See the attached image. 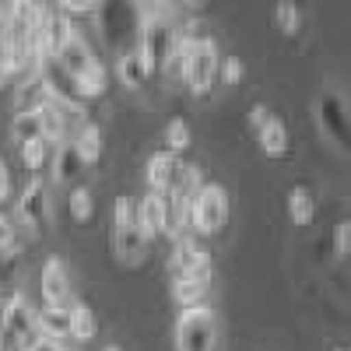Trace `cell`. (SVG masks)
<instances>
[{"label": "cell", "instance_id": "4", "mask_svg": "<svg viewBox=\"0 0 351 351\" xmlns=\"http://www.w3.org/2000/svg\"><path fill=\"white\" fill-rule=\"evenodd\" d=\"M316 123L324 130V137L341 152H351V109L337 88H327L316 99Z\"/></svg>", "mask_w": 351, "mask_h": 351}, {"label": "cell", "instance_id": "24", "mask_svg": "<svg viewBox=\"0 0 351 351\" xmlns=\"http://www.w3.org/2000/svg\"><path fill=\"white\" fill-rule=\"evenodd\" d=\"M18 155H21V165L32 172V176H39L46 165H49V155H53V144H46L43 137L39 141H28V144H21L18 148Z\"/></svg>", "mask_w": 351, "mask_h": 351}, {"label": "cell", "instance_id": "3", "mask_svg": "<svg viewBox=\"0 0 351 351\" xmlns=\"http://www.w3.org/2000/svg\"><path fill=\"white\" fill-rule=\"evenodd\" d=\"M228 221V193L221 183H200L190 197V232L197 236H215Z\"/></svg>", "mask_w": 351, "mask_h": 351}, {"label": "cell", "instance_id": "13", "mask_svg": "<svg viewBox=\"0 0 351 351\" xmlns=\"http://www.w3.org/2000/svg\"><path fill=\"white\" fill-rule=\"evenodd\" d=\"M109 250L116 260H123V263H141L144 253H148V239L141 236L137 228H116L109 232Z\"/></svg>", "mask_w": 351, "mask_h": 351}, {"label": "cell", "instance_id": "38", "mask_svg": "<svg viewBox=\"0 0 351 351\" xmlns=\"http://www.w3.org/2000/svg\"><path fill=\"white\" fill-rule=\"evenodd\" d=\"M28 351H67V344H60V341H46V337H39Z\"/></svg>", "mask_w": 351, "mask_h": 351}, {"label": "cell", "instance_id": "29", "mask_svg": "<svg viewBox=\"0 0 351 351\" xmlns=\"http://www.w3.org/2000/svg\"><path fill=\"white\" fill-rule=\"evenodd\" d=\"M190 148V127H186V120H169V127H165V152H172V155H183Z\"/></svg>", "mask_w": 351, "mask_h": 351}, {"label": "cell", "instance_id": "28", "mask_svg": "<svg viewBox=\"0 0 351 351\" xmlns=\"http://www.w3.org/2000/svg\"><path fill=\"white\" fill-rule=\"evenodd\" d=\"M274 25L281 28L285 36H299V28H302V11L295 0H278V8H274Z\"/></svg>", "mask_w": 351, "mask_h": 351}, {"label": "cell", "instance_id": "12", "mask_svg": "<svg viewBox=\"0 0 351 351\" xmlns=\"http://www.w3.org/2000/svg\"><path fill=\"white\" fill-rule=\"evenodd\" d=\"M36 330L46 341H71V309L67 306H43L36 309Z\"/></svg>", "mask_w": 351, "mask_h": 351}, {"label": "cell", "instance_id": "14", "mask_svg": "<svg viewBox=\"0 0 351 351\" xmlns=\"http://www.w3.org/2000/svg\"><path fill=\"white\" fill-rule=\"evenodd\" d=\"M116 77H120V84H123V88H130V92L144 88V81L152 77V67L144 64V56H141V49H137V46H134V49H127V53H120V60H116Z\"/></svg>", "mask_w": 351, "mask_h": 351}, {"label": "cell", "instance_id": "23", "mask_svg": "<svg viewBox=\"0 0 351 351\" xmlns=\"http://www.w3.org/2000/svg\"><path fill=\"white\" fill-rule=\"evenodd\" d=\"M67 309H71V341L88 344L95 337V316H92V309H88L84 302H71Z\"/></svg>", "mask_w": 351, "mask_h": 351}, {"label": "cell", "instance_id": "32", "mask_svg": "<svg viewBox=\"0 0 351 351\" xmlns=\"http://www.w3.org/2000/svg\"><path fill=\"white\" fill-rule=\"evenodd\" d=\"M243 74H246V67H243L239 56H221V64H218V77H221V84H239Z\"/></svg>", "mask_w": 351, "mask_h": 351}, {"label": "cell", "instance_id": "7", "mask_svg": "<svg viewBox=\"0 0 351 351\" xmlns=\"http://www.w3.org/2000/svg\"><path fill=\"white\" fill-rule=\"evenodd\" d=\"M18 218H21L25 232H32L36 239L46 236L53 211H49V190H46V183L39 180V176H32V180L25 183L21 197H18Z\"/></svg>", "mask_w": 351, "mask_h": 351}, {"label": "cell", "instance_id": "17", "mask_svg": "<svg viewBox=\"0 0 351 351\" xmlns=\"http://www.w3.org/2000/svg\"><path fill=\"white\" fill-rule=\"evenodd\" d=\"M49 165H53V180H56V183H74L77 176H81V169H84V162L77 158V152H74L71 141L56 144L53 155H49Z\"/></svg>", "mask_w": 351, "mask_h": 351}, {"label": "cell", "instance_id": "18", "mask_svg": "<svg viewBox=\"0 0 351 351\" xmlns=\"http://www.w3.org/2000/svg\"><path fill=\"white\" fill-rule=\"evenodd\" d=\"M71 144H74V152H77V158H81L84 165H95V162L102 158V130H99L95 123L84 120V123L74 130Z\"/></svg>", "mask_w": 351, "mask_h": 351}, {"label": "cell", "instance_id": "25", "mask_svg": "<svg viewBox=\"0 0 351 351\" xmlns=\"http://www.w3.org/2000/svg\"><path fill=\"white\" fill-rule=\"evenodd\" d=\"M77 88H81V95H84V102L88 99H99V95H106V88H109V71H106V64H92L81 77H77Z\"/></svg>", "mask_w": 351, "mask_h": 351}, {"label": "cell", "instance_id": "31", "mask_svg": "<svg viewBox=\"0 0 351 351\" xmlns=\"http://www.w3.org/2000/svg\"><path fill=\"white\" fill-rule=\"evenodd\" d=\"M18 253V228L8 215H0V256H14Z\"/></svg>", "mask_w": 351, "mask_h": 351}, {"label": "cell", "instance_id": "34", "mask_svg": "<svg viewBox=\"0 0 351 351\" xmlns=\"http://www.w3.org/2000/svg\"><path fill=\"white\" fill-rule=\"evenodd\" d=\"M49 4L64 14H88V11L99 8V0H49Z\"/></svg>", "mask_w": 351, "mask_h": 351}, {"label": "cell", "instance_id": "26", "mask_svg": "<svg viewBox=\"0 0 351 351\" xmlns=\"http://www.w3.org/2000/svg\"><path fill=\"white\" fill-rule=\"evenodd\" d=\"M43 137V127H39V112H14L11 120V141L18 144H28V141H39Z\"/></svg>", "mask_w": 351, "mask_h": 351}, {"label": "cell", "instance_id": "40", "mask_svg": "<svg viewBox=\"0 0 351 351\" xmlns=\"http://www.w3.org/2000/svg\"><path fill=\"white\" fill-rule=\"evenodd\" d=\"M0 319H4V299H0Z\"/></svg>", "mask_w": 351, "mask_h": 351}, {"label": "cell", "instance_id": "22", "mask_svg": "<svg viewBox=\"0 0 351 351\" xmlns=\"http://www.w3.org/2000/svg\"><path fill=\"white\" fill-rule=\"evenodd\" d=\"M288 218L295 225H313V218H316V197L306 186H291L288 190Z\"/></svg>", "mask_w": 351, "mask_h": 351}, {"label": "cell", "instance_id": "35", "mask_svg": "<svg viewBox=\"0 0 351 351\" xmlns=\"http://www.w3.org/2000/svg\"><path fill=\"white\" fill-rule=\"evenodd\" d=\"M14 274H18V253L14 256H0V288L11 285Z\"/></svg>", "mask_w": 351, "mask_h": 351}, {"label": "cell", "instance_id": "11", "mask_svg": "<svg viewBox=\"0 0 351 351\" xmlns=\"http://www.w3.org/2000/svg\"><path fill=\"white\" fill-rule=\"evenodd\" d=\"M137 232L148 243L165 232V197L162 193H144L137 200Z\"/></svg>", "mask_w": 351, "mask_h": 351}, {"label": "cell", "instance_id": "2", "mask_svg": "<svg viewBox=\"0 0 351 351\" xmlns=\"http://www.w3.org/2000/svg\"><path fill=\"white\" fill-rule=\"evenodd\" d=\"M218 348V319L211 306L183 309L176 319V351H215Z\"/></svg>", "mask_w": 351, "mask_h": 351}, {"label": "cell", "instance_id": "20", "mask_svg": "<svg viewBox=\"0 0 351 351\" xmlns=\"http://www.w3.org/2000/svg\"><path fill=\"white\" fill-rule=\"evenodd\" d=\"M49 102V92H46V84L39 74H28L21 84H18V92H14V109L18 112H36L39 106Z\"/></svg>", "mask_w": 351, "mask_h": 351}, {"label": "cell", "instance_id": "15", "mask_svg": "<svg viewBox=\"0 0 351 351\" xmlns=\"http://www.w3.org/2000/svg\"><path fill=\"white\" fill-rule=\"evenodd\" d=\"M49 60H56V64H60V67H64L71 77H81L88 67L95 64V53L88 49V43H84L81 36H74V39H71V43H67L60 53H56V56H49Z\"/></svg>", "mask_w": 351, "mask_h": 351}, {"label": "cell", "instance_id": "33", "mask_svg": "<svg viewBox=\"0 0 351 351\" xmlns=\"http://www.w3.org/2000/svg\"><path fill=\"white\" fill-rule=\"evenodd\" d=\"M334 256L351 263V221H341L334 228Z\"/></svg>", "mask_w": 351, "mask_h": 351}, {"label": "cell", "instance_id": "30", "mask_svg": "<svg viewBox=\"0 0 351 351\" xmlns=\"http://www.w3.org/2000/svg\"><path fill=\"white\" fill-rule=\"evenodd\" d=\"M8 77H14V43L8 36V28L0 25V88L8 84Z\"/></svg>", "mask_w": 351, "mask_h": 351}, {"label": "cell", "instance_id": "1", "mask_svg": "<svg viewBox=\"0 0 351 351\" xmlns=\"http://www.w3.org/2000/svg\"><path fill=\"white\" fill-rule=\"evenodd\" d=\"M99 28L102 39L112 49H134L137 46V32H141V0H99Z\"/></svg>", "mask_w": 351, "mask_h": 351}, {"label": "cell", "instance_id": "6", "mask_svg": "<svg viewBox=\"0 0 351 351\" xmlns=\"http://www.w3.org/2000/svg\"><path fill=\"white\" fill-rule=\"evenodd\" d=\"M0 334L8 341H14L21 351H28L36 341H39V330H36V309L28 302L21 291L4 299V319H0Z\"/></svg>", "mask_w": 351, "mask_h": 351}, {"label": "cell", "instance_id": "41", "mask_svg": "<svg viewBox=\"0 0 351 351\" xmlns=\"http://www.w3.org/2000/svg\"><path fill=\"white\" fill-rule=\"evenodd\" d=\"M106 351H120V348H116V344H109V348H106Z\"/></svg>", "mask_w": 351, "mask_h": 351}, {"label": "cell", "instance_id": "10", "mask_svg": "<svg viewBox=\"0 0 351 351\" xmlns=\"http://www.w3.org/2000/svg\"><path fill=\"white\" fill-rule=\"evenodd\" d=\"M180 172H183V162H180V155H172V152H155L148 158V165H144V176H148L152 193H162V197L172 193Z\"/></svg>", "mask_w": 351, "mask_h": 351}, {"label": "cell", "instance_id": "37", "mask_svg": "<svg viewBox=\"0 0 351 351\" xmlns=\"http://www.w3.org/2000/svg\"><path fill=\"white\" fill-rule=\"evenodd\" d=\"M11 197V169H8V162L0 158V204H4Z\"/></svg>", "mask_w": 351, "mask_h": 351}, {"label": "cell", "instance_id": "27", "mask_svg": "<svg viewBox=\"0 0 351 351\" xmlns=\"http://www.w3.org/2000/svg\"><path fill=\"white\" fill-rule=\"evenodd\" d=\"M67 204H71V218H74L77 225H88V221L95 218V193L88 190V186H74Z\"/></svg>", "mask_w": 351, "mask_h": 351}, {"label": "cell", "instance_id": "19", "mask_svg": "<svg viewBox=\"0 0 351 351\" xmlns=\"http://www.w3.org/2000/svg\"><path fill=\"white\" fill-rule=\"evenodd\" d=\"M162 236L180 243L183 236H190V200L183 197H165V232Z\"/></svg>", "mask_w": 351, "mask_h": 351}, {"label": "cell", "instance_id": "39", "mask_svg": "<svg viewBox=\"0 0 351 351\" xmlns=\"http://www.w3.org/2000/svg\"><path fill=\"white\" fill-rule=\"evenodd\" d=\"M183 8H190V11H200V8H204V0H183Z\"/></svg>", "mask_w": 351, "mask_h": 351}, {"label": "cell", "instance_id": "21", "mask_svg": "<svg viewBox=\"0 0 351 351\" xmlns=\"http://www.w3.org/2000/svg\"><path fill=\"white\" fill-rule=\"evenodd\" d=\"M208 285H211V281H193V278L172 281V299H176V306H183V309L208 306Z\"/></svg>", "mask_w": 351, "mask_h": 351}, {"label": "cell", "instance_id": "9", "mask_svg": "<svg viewBox=\"0 0 351 351\" xmlns=\"http://www.w3.org/2000/svg\"><path fill=\"white\" fill-rule=\"evenodd\" d=\"M39 291L46 306H71V274L64 267L60 256H49L43 263V274H39Z\"/></svg>", "mask_w": 351, "mask_h": 351}, {"label": "cell", "instance_id": "16", "mask_svg": "<svg viewBox=\"0 0 351 351\" xmlns=\"http://www.w3.org/2000/svg\"><path fill=\"white\" fill-rule=\"evenodd\" d=\"M256 141H260V148H263V155H267V158H285L288 155V144H291V134H288L285 120L271 116V120L256 130Z\"/></svg>", "mask_w": 351, "mask_h": 351}, {"label": "cell", "instance_id": "8", "mask_svg": "<svg viewBox=\"0 0 351 351\" xmlns=\"http://www.w3.org/2000/svg\"><path fill=\"white\" fill-rule=\"evenodd\" d=\"M169 271H172V281H180V278L211 281V253L204 250L193 236H183L180 243H176V250H172Z\"/></svg>", "mask_w": 351, "mask_h": 351}, {"label": "cell", "instance_id": "5", "mask_svg": "<svg viewBox=\"0 0 351 351\" xmlns=\"http://www.w3.org/2000/svg\"><path fill=\"white\" fill-rule=\"evenodd\" d=\"M218 64H221V53H218L215 39L200 36L197 46H193V53H190V60H186V67H183V81H186V88H190L193 95H208L211 88H215Z\"/></svg>", "mask_w": 351, "mask_h": 351}, {"label": "cell", "instance_id": "36", "mask_svg": "<svg viewBox=\"0 0 351 351\" xmlns=\"http://www.w3.org/2000/svg\"><path fill=\"white\" fill-rule=\"evenodd\" d=\"M271 116H274V112H271L267 106H263V102H256V106H250V127H253V130H260L263 123H267V120H271Z\"/></svg>", "mask_w": 351, "mask_h": 351}]
</instances>
